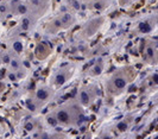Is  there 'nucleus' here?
<instances>
[{
	"label": "nucleus",
	"instance_id": "5701e85b",
	"mask_svg": "<svg viewBox=\"0 0 158 139\" xmlns=\"http://www.w3.org/2000/svg\"><path fill=\"white\" fill-rule=\"evenodd\" d=\"M42 139H49V135L48 134H43L42 135Z\"/></svg>",
	"mask_w": 158,
	"mask_h": 139
},
{
	"label": "nucleus",
	"instance_id": "f8f14e48",
	"mask_svg": "<svg viewBox=\"0 0 158 139\" xmlns=\"http://www.w3.org/2000/svg\"><path fill=\"white\" fill-rule=\"evenodd\" d=\"M101 71H102V65L101 64H95L91 68V75H99V74H101Z\"/></svg>",
	"mask_w": 158,
	"mask_h": 139
},
{
	"label": "nucleus",
	"instance_id": "ddd939ff",
	"mask_svg": "<svg viewBox=\"0 0 158 139\" xmlns=\"http://www.w3.org/2000/svg\"><path fill=\"white\" fill-rule=\"evenodd\" d=\"M26 106H27L29 110H31V112H34L36 108H37V103L34 101H32V100H27L26 101Z\"/></svg>",
	"mask_w": 158,
	"mask_h": 139
},
{
	"label": "nucleus",
	"instance_id": "412c9836",
	"mask_svg": "<svg viewBox=\"0 0 158 139\" xmlns=\"http://www.w3.org/2000/svg\"><path fill=\"white\" fill-rule=\"evenodd\" d=\"M132 0H119V4L121 5V6H125V5H127L128 2H131Z\"/></svg>",
	"mask_w": 158,
	"mask_h": 139
},
{
	"label": "nucleus",
	"instance_id": "9b49d317",
	"mask_svg": "<svg viewBox=\"0 0 158 139\" xmlns=\"http://www.w3.org/2000/svg\"><path fill=\"white\" fill-rule=\"evenodd\" d=\"M8 64H10V67H11L13 70H18V69L20 68V65H21V64H20V62H19L18 59H15V58L11 59V62H10Z\"/></svg>",
	"mask_w": 158,
	"mask_h": 139
},
{
	"label": "nucleus",
	"instance_id": "9d476101",
	"mask_svg": "<svg viewBox=\"0 0 158 139\" xmlns=\"http://www.w3.org/2000/svg\"><path fill=\"white\" fill-rule=\"evenodd\" d=\"M36 53H37V56L40 55V53H46V48H45V44H44V43H40V44L37 45V48H36Z\"/></svg>",
	"mask_w": 158,
	"mask_h": 139
},
{
	"label": "nucleus",
	"instance_id": "4468645a",
	"mask_svg": "<svg viewBox=\"0 0 158 139\" xmlns=\"http://www.w3.org/2000/svg\"><path fill=\"white\" fill-rule=\"evenodd\" d=\"M93 6H94V8L95 10H103L105 7H106V4L105 2H102V1H95L94 4H93Z\"/></svg>",
	"mask_w": 158,
	"mask_h": 139
},
{
	"label": "nucleus",
	"instance_id": "f3484780",
	"mask_svg": "<svg viewBox=\"0 0 158 139\" xmlns=\"http://www.w3.org/2000/svg\"><path fill=\"white\" fill-rule=\"evenodd\" d=\"M11 62V57H10V53H5L2 57H1V63H10Z\"/></svg>",
	"mask_w": 158,
	"mask_h": 139
},
{
	"label": "nucleus",
	"instance_id": "b1692460",
	"mask_svg": "<svg viewBox=\"0 0 158 139\" xmlns=\"http://www.w3.org/2000/svg\"><path fill=\"white\" fill-rule=\"evenodd\" d=\"M0 64H1V57H0Z\"/></svg>",
	"mask_w": 158,
	"mask_h": 139
},
{
	"label": "nucleus",
	"instance_id": "f257e3e1",
	"mask_svg": "<svg viewBox=\"0 0 158 139\" xmlns=\"http://www.w3.org/2000/svg\"><path fill=\"white\" fill-rule=\"evenodd\" d=\"M128 83V80L126 77V75H121V74H118L115 76H113V78L110 80V83H109V90L112 93H121L126 86Z\"/></svg>",
	"mask_w": 158,
	"mask_h": 139
},
{
	"label": "nucleus",
	"instance_id": "aec40b11",
	"mask_svg": "<svg viewBox=\"0 0 158 139\" xmlns=\"http://www.w3.org/2000/svg\"><path fill=\"white\" fill-rule=\"evenodd\" d=\"M6 11H7L6 4H0V13H5Z\"/></svg>",
	"mask_w": 158,
	"mask_h": 139
},
{
	"label": "nucleus",
	"instance_id": "4be33fe9",
	"mask_svg": "<svg viewBox=\"0 0 158 139\" xmlns=\"http://www.w3.org/2000/svg\"><path fill=\"white\" fill-rule=\"evenodd\" d=\"M8 78H10L11 81H14V80H15V75H14L13 72H10V74H8Z\"/></svg>",
	"mask_w": 158,
	"mask_h": 139
},
{
	"label": "nucleus",
	"instance_id": "6ab92c4d",
	"mask_svg": "<svg viewBox=\"0 0 158 139\" xmlns=\"http://www.w3.org/2000/svg\"><path fill=\"white\" fill-rule=\"evenodd\" d=\"M25 128H26L27 131H31V129H33V124H32L31 121H27V122L25 124Z\"/></svg>",
	"mask_w": 158,
	"mask_h": 139
},
{
	"label": "nucleus",
	"instance_id": "7ed1b4c3",
	"mask_svg": "<svg viewBox=\"0 0 158 139\" xmlns=\"http://www.w3.org/2000/svg\"><path fill=\"white\" fill-rule=\"evenodd\" d=\"M34 96H36V100L38 102H45V101H48L50 99L51 90L48 89V88H39V89H37Z\"/></svg>",
	"mask_w": 158,
	"mask_h": 139
},
{
	"label": "nucleus",
	"instance_id": "1a4fd4ad",
	"mask_svg": "<svg viewBox=\"0 0 158 139\" xmlns=\"http://www.w3.org/2000/svg\"><path fill=\"white\" fill-rule=\"evenodd\" d=\"M12 48H13V50H14L17 53H20V52L23 51V43H21L20 40H15V42H13Z\"/></svg>",
	"mask_w": 158,
	"mask_h": 139
},
{
	"label": "nucleus",
	"instance_id": "dca6fc26",
	"mask_svg": "<svg viewBox=\"0 0 158 139\" xmlns=\"http://www.w3.org/2000/svg\"><path fill=\"white\" fill-rule=\"evenodd\" d=\"M71 7L74 10H80L81 8V4L78 0H71Z\"/></svg>",
	"mask_w": 158,
	"mask_h": 139
},
{
	"label": "nucleus",
	"instance_id": "20e7f679",
	"mask_svg": "<svg viewBox=\"0 0 158 139\" xmlns=\"http://www.w3.org/2000/svg\"><path fill=\"white\" fill-rule=\"evenodd\" d=\"M78 100H80V102H81L82 105H84V106L90 105V102H91V97H90V93H89V90H88V89H82V90L80 91Z\"/></svg>",
	"mask_w": 158,
	"mask_h": 139
},
{
	"label": "nucleus",
	"instance_id": "f03ea898",
	"mask_svg": "<svg viewBox=\"0 0 158 139\" xmlns=\"http://www.w3.org/2000/svg\"><path fill=\"white\" fill-rule=\"evenodd\" d=\"M71 110L67 109V108H61L56 112V115H55V119L57 121V124H69L70 120H71Z\"/></svg>",
	"mask_w": 158,
	"mask_h": 139
},
{
	"label": "nucleus",
	"instance_id": "39448f33",
	"mask_svg": "<svg viewBox=\"0 0 158 139\" xmlns=\"http://www.w3.org/2000/svg\"><path fill=\"white\" fill-rule=\"evenodd\" d=\"M67 80H68V74H67V71H61V72H57V74L55 75V77H53V83H55V86L59 87V86L64 84V83L67 82Z\"/></svg>",
	"mask_w": 158,
	"mask_h": 139
},
{
	"label": "nucleus",
	"instance_id": "6e6552de",
	"mask_svg": "<svg viewBox=\"0 0 158 139\" xmlns=\"http://www.w3.org/2000/svg\"><path fill=\"white\" fill-rule=\"evenodd\" d=\"M15 7H17L15 12H17L18 14H26L27 11H29V8H27V6H26L25 4H17Z\"/></svg>",
	"mask_w": 158,
	"mask_h": 139
},
{
	"label": "nucleus",
	"instance_id": "a211bd4d",
	"mask_svg": "<svg viewBox=\"0 0 158 139\" xmlns=\"http://www.w3.org/2000/svg\"><path fill=\"white\" fill-rule=\"evenodd\" d=\"M30 2H31V5L32 6H34V7H40L42 6V0H30Z\"/></svg>",
	"mask_w": 158,
	"mask_h": 139
},
{
	"label": "nucleus",
	"instance_id": "2eb2a0df",
	"mask_svg": "<svg viewBox=\"0 0 158 139\" xmlns=\"http://www.w3.org/2000/svg\"><path fill=\"white\" fill-rule=\"evenodd\" d=\"M46 121H48V124L51 125V126H56V125H57V121H56L55 116H48V118H46Z\"/></svg>",
	"mask_w": 158,
	"mask_h": 139
},
{
	"label": "nucleus",
	"instance_id": "423d86ee",
	"mask_svg": "<svg viewBox=\"0 0 158 139\" xmlns=\"http://www.w3.org/2000/svg\"><path fill=\"white\" fill-rule=\"evenodd\" d=\"M32 24H33V21H32V18H31L30 15H25V17L21 19L20 27H21V30H24V31H27V30H30V29L32 27Z\"/></svg>",
	"mask_w": 158,
	"mask_h": 139
},
{
	"label": "nucleus",
	"instance_id": "0eeeda50",
	"mask_svg": "<svg viewBox=\"0 0 158 139\" xmlns=\"http://www.w3.org/2000/svg\"><path fill=\"white\" fill-rule=\"evenodd\" d=\"M59 20H61V24H62V26H63V27L70 26V25L72 24V21H74V19H72L71 14H69V13H64V14L59 18Z\"/></svg>",
	"mask_w": 158,
	"mask_h": 139
}]
</instances>
